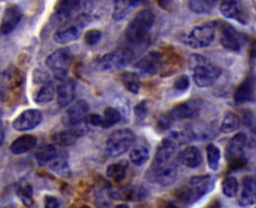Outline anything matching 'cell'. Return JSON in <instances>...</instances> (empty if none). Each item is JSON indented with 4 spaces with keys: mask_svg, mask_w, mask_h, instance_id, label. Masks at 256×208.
<instances>
[{
    "mask_svg": "<svg viewBox=\"0 0 256 208\" xmlns=\"http://www.w3.org/2000/svg\"><path fill=\"white\" fill-rule=\"evenodd\" d=\"M210 208H220V206H218V203H215V204H212Z\"/></svg>",
    "mask_w": 256,
    "mask_h": 208,
    "instance_id": "c3c4849f",
    "label": "cell"
},
{
    "mask_svg": "<svg viewBox=\"0 0 256 208\" xmlns=\"http://www.w3.org/2000/svg\"><path fill=\"white\" fill-rule=\"evenodd\" d=\"M162 66V55L157 51H150L136 62L135 68L144 76L157 75Z\"/></svg>",
    "mask_w": 256,
    "mask_h": 208,
    "instance_id": "4fadbf2b",
    "label": "cell"
},
{
    "mask_svg": "<svg viewBox=\"0 0 256 208\" xmlns=\"http://www.w3.org/2000/svg\"><path fill=\"white\" fill-rule=\"evenodd\" d=\"M122 82L125 85L129 92H132V94H138L140 92V81H138V75L132 72H125L122 75Z\"/></svg>",
    "mask_w": 256,
    "mask_h": 208,
    "instance_id": "e575fe53",
    "label": "cell"
},
{
    "mask_svg": "<svg viewBox=\"0 0 256 208\" xmlns=\"http://www.w3.org/2000/svg\"><path fill=\"white\" fill-rule=\"evenodd\" d=\"M188 85H190L188 77L181 76V77H178V78L175 81L174 88H175L176 90H178V92H184V90H186L187 88H188Z\"/></svg>",
    "mask_w": 256,
    "mask_h": 208,
    "instance_id": "ab89813d",
    "label": "cell"
},
{
    "mask_svg": "<svg viewBox=\"0 0 256 208\" xmlns=\"http://www.w3.org/2000/svg\"><path fill=\"white\" fill-rule=\"evenodd\" d=\"M240 207H250L256 203V179L252 176H246L243 179V187L238 200Z\"/></svg>",
    "mask_w": 256,
    "mask_h": 208,
    "instance_id": "2e32d148",
    "label": "cell"
},
{
    "mask_svg": "<svg viewBox=\"0 0 256 208\" xmlns=\"http://www.w3.org/2000/svg\"><path fill=\"white\" fill-rule=\"evenodd\" d=\"M221 45L224 49L230 51H234V53H240L243 47V42H242V36L238 33V31L231 25L224 24L221 27Z\"/></svg>",
    "mask_w": 256,
    "mask_h": 208,
    "instance_id": "5bb4252c",
    "label": "cell"
},
{
    "mask_svg": "<svg viewBox=\"0 0 256 208\" xmlns=\"http://www.w3.org/2000/svg\"><path fill=\"white\" fill-rule=\"evenodd\" d=\"M172 121L174 119L172 118V116H162L160 118H159L158 121V127L160 130H166L168 128L170 127V124H172Z\"/></svg>",
    "mask_w": 256,
    "mask_h": 208,
    "instance_id": "7bdbcfd3",
    "label": "cell"
},
{
    "mask_svg": "<svg viewBox=\"0 0 256 208\" xmlns=\"http://www.w3.org/2000/svg\"><path fill=\"white\" fill-rule=\"evenodd\" d=\"M144 0H114L113 8V19L119 21L126 17L138 5H140Z\"/></svg>",
    "mask_w": 256,
    "mask_h": 208,
    "instance_id": "ffe728a7",
    "label": "cell"
},
{
    "mask_svg": "<svg viewBox=\"0 0 256 208\" xmlns=\"http://www.w3.org/2000/svg\"><path fill=\"white\" fill-rule=\"evenodd\" d=\"M132 55L130 51H114V53H110L102 56L101 60L98 61V67L100 70L104 71V72H113V71L120 70V68L126 66L132 61Z\"/></svg>",
    "mask_w": 256,
    "mask_h": 208,
    "instance_id": "30bf717a",
    "label": "cell"
},
{
    "mask_svg": "<svg viewBox=\"0 0 256 208\" xmlns=\"http://www.w3.org/2000/svg\"><path fill=\"white\" fill-rule=\"evenodd\" d=\"M76 83L72 79H64L58 88V104L60 107H66L74 100Z\"/></svg>",
    "mask_w": 256,
    "mask_h": 208,
    "instance_id": "e0dca14e",
    "label": "cell"
},
{
    "mask_svg": "<svg viewBox=\"0 0 256 208\" xmlns=\"http://www.w3.org/2000/svg\"><path fill=\"white\" fill-rule=\"evenodd\" d=\"M80 208H90V207H86V206H84V207H80Z\"/></svg>",
    "mask_w": 256,
    "mask_h": 208,
    "instance_id": "681fc988",
    "label": "cell"
},
{
    "mask_svg": "<svg viewBox=\"0 0 256 208\" xmlns=\"http://www.w3.org/2000/svg\"><path fill=\"white\" fill-rule=\"evenodd\" d=\"M218 0H188V8L192 13L199 14H209L215 5L218 4Z\"/></svg>",
    "mask_w": 256,
    "mask_h": 208,
    "instance_id": "83f0119b",
    "label": "cell"
},
{
    "mask_svg": "<svg viewBox=\"0 0 256 208\" xmlns=\"http://www.w3.org/2000/svg\"><path fill=\"white\" fill-rule=\"evenodd\" d=\"M240 116L233 112H228L224 116L222 123H221V132L222 133H232L234 130L240 129Z\"/></svg>",
    "mask_w": 256,
    "mask_h": 208,
    "instance_id": "d6a6232c",
    "label": "cell"
},
{
    "mask_svg": "<svg viewBox=\"0 0 256 208\" xmlns=\"http://www.w3.org/2000/svg\"><path fill=\"white\" fill-rule=\"evenodd\" d=\"M88 116H89V105H88V102L84 100H78L64 112L62 121L76 136H82L88 132V128L85 125Z\"/></svg>",
    "mask_w": 256,
    "mask_h": 208,
    "instance_id": "277c9868",
    "label": "cell"
},
{
    "mask_svg": "<svg viewBox=\"0 0 256 208\" xmlns=\"http://www.w3.org/2000/svg\"><path fill=\"white\" fill-rule=\"evenodd\" d=\"M150 158V150L146 146H138L132 147V150L130 151V161L132 162L135 166H142V164L146 163Z\"/></svg>",
    "mask_w": 256,
    "mask_h": 208,
    "instance_id": "1f68e13d",
    "label": "cell"
},
{
    "mask_svg": "<svg viewBox=\"0 0 256 208\" xmlns=\"http://www.w3.org/2000/svg\"><path fill=\"white\" fill-rule=\"evenodd\" d=\"M102 118H104V128H110L120 122L122 115L116 108L108 107L104 111V116Z\"/></svg>",
    "mask_w": 256,
    "mask_h": 208,
    "instance_id": "8d00e7d4",
    "label": "cell"
},
{
    "mask_svg": "<svg viewBox=\"0 0 256 208\" xmlns=\"http://www.w3.org/2000/svg\"><path fill=\"white\" fill-rule=\"evenodd\" d=\"M56 95V89L54 87V83L50 81H46L44 84L39 88V90H36V94H34L33 99L36 104L39 105H45L49 104L54 100Z\"/></svg>",
    "mask_w": 256,
    "mask_h": 208,
    "instance_id": "d4e9b609",
    "label": "cell"
},
{
    "mask_svg": "<svg viewBox=\"0 0 256 208\" xmlns=\"http://www.w3.org/2000/svg\"><path fill=\"white\" fill-rule=\"evenodd\" d=\"M154 25V15L152 11L144 10L132 19L125 31L128 42L132 45H140L146 41L150 30Z\"/></svg>",
    "mask_w": 256,
    "mask_h": 208,
    "instance_id": "7a4b0ae2",
    "label": "cell"
},
{
    "mask_svg": "<svg viewBox=\"0 0 256 208\" xmlns=\"http://www.w3.org/2000/svg\"><path fill=\"white\" fill-rule=\"evenodd\" d=\"M166 208H178V206H176L174 202H168V203L166 204Z\"/></svg>",
    "mask_w": 256,
    "mask_h": 208,
    "instance_id": "bcb514c9",
    "label": "cell"
},
{
    "mask_svg": "<svg viewBox=\"0 0 256 208\" xmlns=\"http://www.w3.org/2000/svg\"><path fill=\"white\" fill-rule=\"evenodd\" d=\"M176 147L178 144L172 138L164 139L159 145L152 167V176L157 183L169 185L174 183L178 176V161L175 157Z\"/></svg>",
    "mask_w": 256,
    "mask_h": 208,
    "instance_id": "6da1fadb",
    "label": "cell"
},
{
    "mask_svg": "<svg viewBox=\"0 0 256 208\" xmlns=\"http://www.w3.org/2000/svg\"><path fill=\"white\" fill-rule=\"evenodd\" d=\"M136 136L130 129L114 130L106 141V151L110 157H119L132 149Z\"/></svg>",
    "mask_w": 256,
    "mask_h": 208,
    "instance_id": "8992f818",
    "label": "cell"
},
{
    "mask_svg": "<svg viewBox=\"0 0 256 208\" xmlns=\"http://www.w3.org/2000/svg\"><path fill=\"white\" fill-rule=\"evenodd\" d=\"M206 158H208V164H209L210 169L218 170L220 167V161H221V151L218 146L210 144L206 147Z\"/></svg>",
    "mask_w": 256,
    "mask_h": 208,
    "instance_id": "836d02e7",
    "label": "cell"
},
{
    "mask_svg": "<svg viewBox=\"0 0 256 208\" xmlns=\"http://www.w3.org/2000/svg\"><path fill=\"white\" fill-rule=\"evenodd\" d=\"M16 195L18 196V198L26 207L33 206V189L32 185L28 183L27 180H21L16 185Z\"/></svg>",
    "mask_w": 256,
    "mask_h": 208,
    "instance_id": "484cf974",
    "label": "cell"
},
{
    "mask_svg": "<svg viewBox=\"0 0 256 208\" xmlns=\"http://www.w3.org/2000/svg\"><path fill=\"white\" fill-rule=\"evenodd\" d=\"M215 186V179L210 175H197L190 179L188 186L184 190L181 198L184 203L190 204L203 197L212 191Z\"/></svg>",
    "mask_w": 256,
    "mask_h": 208,
    "instance_id": "5b68a950",
    "label": "cell"
},
{
    "mask_svg": "<svg viewBox=\"0 0 256 208\" xmlns=\"http://www.w3.org/2000/svg\"><path fill=\"white\" fill-rule=\"evenodd\" d=\"M80 5V0H60L56 7V15L60 19H68L76 13Z\"/></svg>",
    "mask_w": 256,
    "mask_h": 208,
    "instance_id": "4316f807",
    "label": "cell"
},
{
    "mask_svg": "<svg viewBox=\"0 0 256 208\" xmlns=\"http://www.w3.org/2000/svg\"><path fill=\"white\" fill-rule=\"evenodd\" d=\"M80 36V30L76 26H67V27L60 28L54 34V41L58 44H68L74 42Z\"/></svg>",
    "mask_w": 256,
    "mask_h": 208,
    "instance_id": "7402d4cb",
    "label": "cell"
},
{
    "mask_svg": "<svg viewBox=\"0 0 256 208\" xmlns=\"http://www.w3.org/2000/svg\"><path fill=\"white\" fill-rule=\"evenodd\" d=\"M199 112L200 104L197 100H190L174 107L170 116L172 119H192L198 117Z\"/></svg>",
    "mask_w": 256,
    "mask_h": 208,
    "instance_id": "9a60e30c",
    "label": "cell"
},
{
    "mask_svg": "<svg viewBox=\"0 0 256 208\" xmlns=\"http://www.w3.org/2000/svg\"><path fill=\"white\" fill-rule=\"evenodd\" d=\"M126 170H128V164L125 162H118V163L110 164L107 168V176L108 178L113 179L116 183H120L126 176Z\"/></svg>",
    "mask_w": 256,
    "mask_h": 208,
    "instance_id": "f546056e",
    "label": "cell"
},
{
    "mask_svg": "<svg viewBox=\"0 0 256 208\" xmlns=\"http://www.w3.org/2000/svg\"><path fill=\"white\" fill-rule=\"evenodd\" d=\"M255 100V93H254V87L250 79H246L242 83L238 89L234 93V101L236 104L242 105L246 104V102H252Z\"/></svg>",
    "mask_w": 256,
    "mask_h": 208,
    "instance_id": "cb8c5ba5",
    "label": "cell"
},
{
    "mask_svg": "<svg viewBox=\"0 0 256 208\" xmlns=\"http://www.w3.org/2000/svg\"><path fill=\"white\" fill-rule=\"evenodd\" d=\"M88 123L94 127H104V118L98 115H89L86 118Z\"/></svg>",
    "mask_w": 256,
    "mask_h": 208,
    "instance_id": "b9f144b4",
    "label": "cell"
},
{
    "mask_svg": "<svg viewBox=\"0 0 256 208\" xmlns=\"http://www.w3.org/2000/svg\"><path fill=\"white\" fill-rule=\"evenodd\" d=\"M135 116H136V118L140 119V121H142V119L147 116V102L146 101H142L138 105V106H136Z\"/></svg>",
    "mask_w": 256,
    "mask_h": 208,
    "instance_id": "60d3db41",
    "label": "cell"
},
{
    "mask_svg": "<svg viewBox=\"0 0 256 208\" xmlns=\"http://www.w3.org/2000/svg\"><path fill=\"white\" fill-rule=\"evenodd\" d=\"M220 11L224 17H227V19L244 22L243 10H242V5L238 0H224V2L221 3Z\"/></svg>",
    "mask_w": 256,
    "mask_h": 208,
    "instance_id": "d6986e66",
    "label": "cell"
},
{
    "mask_svg": "<svg viewBox=\"0 0 256 208\" xmlns=\"http://www.w3.org/2000/svg\"><path fill=\"white\" fill-rule=\"evenodd\" d=\"M76 138H78V136H76L72 130L60 132L52 136L54 141H55L56 144H58L60 146H70V145L74 144Z\"/></svg>",
    "mask_w": 256,
    "mask_h": 208,
    "instance_id": "d590c367",
    "label": "cell"
},
{
    "mask_svg": "<svg viewBox=\"0 0 256 208\" xmlns=\"http://www.w3.org/2000/svg\"><path fill=\"white\" fill-rule=\"evenodd\" d=\"M72 59L73 56L70 49H58L48 56L46 66L58 81H64L68 76Z\"/></svg>",
    "mask_w": 256,
    "mask_h": 208,
    "instance_id": "52a82bcc",
    "label": "cell"
},
{
    "mask_svg": "<svg viewBox=\"0 0 256 208\" xmlns=\"http://www.w3.org/2000/svg\"><path fill=\"white\" fill-rule=\"evenodd\" d=\"M42 121V115L38 110H26L20 116H17L14 121L12 127L18 132H27L38 127Z\"/></svg>",
    "mask_w": 256,
    "mask_h": 208,
    "instance_id": "7c38bea8",
    "label": "cell"
},
{
    "mask_svg": "<svg viewBox=\"0 0 256 208\" xmlns=\"http://www.w3.org/2000/svg\"><path fill=\"white\" fill-rule=\"evenodd\" d=\"M4 141H5V127H4V123H2V121L0 119V146L4 144Z\"/></svg>",
    "mask_w": 256,
    "mask_h": 208,
    "instance_id": "f6af8a7d",
    "label": "cell"
},
{
    "mask_svg": "<svg viewBox=\"0 0 256 208\" xmlns=\"http://www.w3.org/2000/svg\"><path fill=\"white\" fill-rule=\"evenodd\" d=\"M50 169L54 170L58 174L64 175L68 173V156L66 152H61L58 153L55 158L49 163Z\"/></svg>",
    "mask_w": 256,
    "mask_h": 208,
    "instance_id": "4dcf8cb0",
    "label": "cell"
},
{
    "mask_svg": "<svg viewBox=\"0 0 256 208\" xmlns=\"http://www.w3.org/2000/svg\"><path fill=\"white\" fill-rule=\"evenodd\" d=\"M246 136L243 133H238L230 140L226 147V158L230 166L237 168L246 164Z\"/></svg>",
    "mask_w": 256,
    "mask_h": 208,
    "instance_id": "9c48e42d",
    "label": "cell"
},
{
    "mask_svg": "<svg viewBox=\"0 0 256 208\" xmlns=\"http://www.w3.org/2000/svg\"><path fill=\"white\" fill-rule=\"evenodd\" d=\"M22 16V10L17 5H8L4 10L2 14V21H0V34L2 36H8V34L12 33L15 31V28L20 25L21 22Z\"/></svg>",
    "mask_w": 256,
    "mask_h": 208,
    "instance_id": "8fae6325",
    "label": "cell"
},
{
    "mask_svg": "<svg viewBox=\"0 0 256 208\" xmlns=\"http://www.w3.org/2000/svg\"><path fill=\"white\" fill-rule=\"evenodd\" d=\"M222 192L227 197H234L238 192V181L234 176H227L222 183Z\"/></svg>",
    "mask_w": 256,
    "mask_h": 208,
    "instance_id": "74e56055",
    "label": "cell"
},
{
    "mask_svg": "<svg viewBox=\"0 0 256 208\" xmlns=\"http://www.w3.org/2000/svg\"><path fill=\"white\" fill-rule=\"evenodd\" d=\"M215 39V26L212 24H204L193 28L187 34L184 43L192 49H203L209 47Z\"/></svg>",
    "mask_w": 256,
    "mask_h": 208,
    "instance_id": "ba28073f",
    "label": "cell"
},
{
    "mask_svg": "<svg viewBox=\"0 0 256 208\" xmlns=\"http://www.w3.org/2000/svg\"><path fill=\"white\" fill-rule=\"evenodd\" d=\"M178 162L187 168H198L202 164V153L197 147L188 146L178 153Z\"/></svg>",
    "mask_w": 256,
    "mask_h": 208,
    "instance_id": "ac0fdd59",
    "label": "cell"
},
{
    "mask_svg": "<svg viewBox=\"0 0 256 208\" xmlns=\"http://www.w3.org/2000/svg\"><path fill=\"white\" fill-rule=\"evenodd\" d=\"M116 208H129V207H128L126 204H118Z\"/></svg>",
    "mask_w": 256,
    "mask_h": 208,
    "instance_id": "7dc6e473",
    "label": "cell"
},
{
    "mask_svg": "<svg viewBox=\"0 0 256 208\" xmlns=\"http://www.w3.org/2000/svg\"><path fill=\"white\" fill-rule=\"evenodd\" d=\"M5 208H14V207H5Z\"/></svg>",
    "mask_w": 256,
    "mask_h": 208,
    "instance_id": "f907efd6",
    "label": "cell"
},
{
    "mask_svg": "<svg viewBox=\"0 0 256 208\" xmlns=\"http://www.w3.org/2000/svg\"><path fill=\"white\" fill-rule=\"evenodd\" d=\"M101 37H102V34L100 31L91 30V31H89V32H86V34H85V42H86V44H89V45H95V44H98L100 41H101Z\"/></svg>",
    "mask_w": 256,
    "mask_h": 208,
    "instance_id": "f35d334b",
    "label": "cell"
},
{
    "mask_svg": "<svg viewBox=\"0 0 256 208\" xmlns=\"http://www.w3.org/2000/svg\"><path fill=\"white\" fill-rule=\"evenodd\" d=\"M190 62V68L193 70V81L199 88L212 87L221 75L220 68L209 64L206 59L199 55H193Z\"/></svg>",
    "mask_w": 256,
    "mask_h": 208,
    "instance_id": "3957f363",
    "label": "cell"
},
{
    "mask_svg": "<svg viewBox=\"0 0 256 208\" xmlns=\"http://www.w3.org/2000/svg\"><path fill=\"white\" fill-rule=\"evenodd\" d=\"M44 208H60V202L54 196H46L44 200Z\"/></svg>",
    "mask_w": 256,
    "mask_h": 208,
    "instance_id": "ee69618b",
    "label": "cell"
},
{
    "mask_svg": "<svg viewBox=\"0 0 256 208\" xmlns=\"http://www.w3.org/2000/svg\"><path fill=\"white\" fill-rule=\"evenodd\" d=\"M186 133L188 140H206L212 136V129L206 124L193 123L187 125L186 129H184Z\"/></svg>",
    "mask_w": 256,
    "mask_h": 208,
    "instance_id": "44dd1931",
    "label": "cell"
},
{
    "mask_svg": "<svg viewBox=\"0 0 256 208\" xmlns=\"http://www.w3.org/2000/svg\"><path fill=\"white\" fill-rule=\"evenodd\" d=\"M36 146V138L33 135H24L17 138L15 141L11 144L10 150L15 155H22V153L28 152Z\"/></svg>",
    "mask_w": 256,
    "mask_h": 208,
    "instance_id": "603a6c76",
    "label": "cell"
},
{
    "mask_svg": "<svg viewBox=\"0 0 256 208\" xmlns=\"http://www.w3.org/2000/svg\"><path fill=\"white\" fill-rule=\"evenodd\" d=\"M58 151L54 145H45L36 153V159L39 166H46L58 156Z\"/></svg>",
    "mask_w": 256,
    "mask_h": 208,
    "instance_id": "f1b7e54d",
    "label": "cell"
}]
</instances>
